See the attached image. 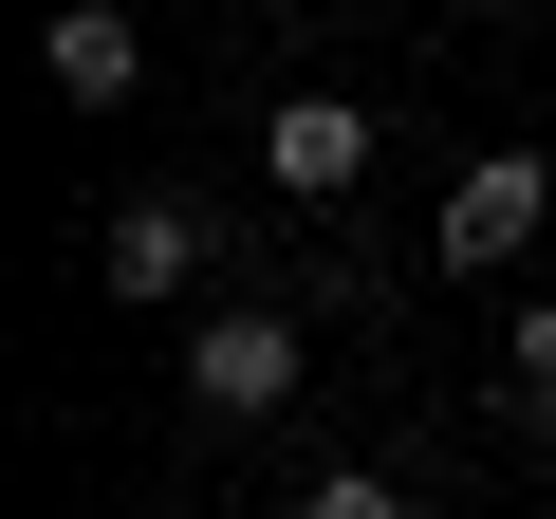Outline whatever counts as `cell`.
<instances>
[{
	"label": "cell",
	"mask_w": 556,
	"mask_h": 519,
	"mask_svg": "<svg viewBox=\"0 0 556 519\" xmlns=\"http://www.w3.org/2000/svg\"><path fill=\"white\" fill-rule=\"evenodd\" d=\"M298 371H316L298 298H204V316H186V408H204V427H278Z\"/></svg>",
	"instance_id": "obj_1"
},
{
	"label": "cell",
	"mask_w": 556,
	"mask_h": 519,
	"mask_svg": "<svg viewBox=\"0 0 556 519\" xmlns=\"http://www.w3.org/2000/svg\"><path fill=\"white\" fill-rule=\"evenodd\" d=\"M260 186H278V204H353V186H371V112H353V93H278V112H260Z\"/></svg>",
	"instance_id": "obj_3"
},
{
	"label": "cell",
	"mask_w": 556,
	"mask_h": 519,
	"mask_svg": "<svg viewBox=\"0 0 556 519\" xmlns=\"http://www.w3.org/2000/svg\"><path fill=\"white\" fill-rule=\"evenodd\" d=\"M204 260H223V223H204L186 186H130V204L93 223V279H112V298H186Z\"/></svg>",
	"instance_id": "obj_4"
},
{
	"label": "cell",
	"mask_w": 556,
	"mask_h": 519,
	"mask_svg": "<svg viewBox=\"0 0 556 519\" xmlns=\"http://www.w3.org/2000/svg\"><path fill=\"white\" fill-rule=\"evenodd\" d=\"M298 519H427V501H408L390 464H316V482H298Z\"/></svg>",
	"instance_id": "obj_6"
},
{
	"label": "cell",
	"mask_w": 556,
	"mask_h": 519,
	"mask_svg": "<svg viewBox=\"0 0 556 519\" xmlns=\"http://www.w3.org/2000/svg\"><path fill=\"white\" fill-rule=\"evenodd\" d=\"M538 223H556V149H482V167L445 186V223H427V241H445V279H501Z\"/></svg>",
	"instance_id": "obj_2"
},
{
	"label": "cell",
	"mask_w": 556,
	"mask_h": 519,
	"mask_svg": "<svg viewBox=\"0 0 556 519\" xmlns=\"http://www.w3.org/2000/svg\"><path fill=\"white\" fill-rule=\"evenodd\" d=\"M501 390H519V408L556 427V298H519V334H501Z\"/></svg>",
	"instance_id": "obj_7"
},
{
	"label": "cell",
	"mask_w": 556,
	"mask_h": 519,
	"mask_svg": "<svg viewBox=\"0 0 556 519\" xmlns=\"http://www.w3.org/2000/svg\"><path fill=\"white\" fill-rule=\"evenodd\" d=\"M38 75L75 112H130L149 93V20H130V0H56V20H38Z\"/></svg>",
	"instance_id": "obj_5"
}]
</instances>
